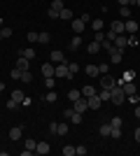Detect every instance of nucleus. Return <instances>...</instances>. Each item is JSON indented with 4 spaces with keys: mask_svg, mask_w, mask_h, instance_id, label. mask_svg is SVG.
Wrapping results in <instances>:
<instances>
[{
    "mask_svg": "<svg viewBox=\"0 0 140 156\" xmlns=\"http://www.w3.org/2000/svg\"><path fill=\"white\" fill-rule=\"evenodd\" d=\"M112 98H110V103H114V105H121L124 100H126V93H124V89H121V84H114L112 89Z\"/></svg>",
    "mask_w": 140,
    "mask_h": 156,
    "instance_id": "nucleus-1",
    "label": "nucleus"
},
{
    "mask_svg": "<svg viewBox=\"0 0 140 156\" xmlns=\"http://www.w3.org/2000/svg\"><path fill=\"white\" fill-rule=\"evenodd\" d=\"M54 77H70V72H68V61L56 63V68H54Z\"/></svg>",
    "mask_w": 140,
    "mask_h": 156,
    "instance_id": "nucleus-2",
    "label": "nucleus"
},
{
    "mask_svg": "<svg viewBox=\"0 0 140 156\" xmlns=\"http://www.w3.org/2000/svg\"><path fill=\"white\" fill-rule=\"evenodd\" d=\"M110 63H121V56H124V49H119V47H112L110 49Z\"/></svg>",
    "mask_w": 140,
    "mask_h": 156,
    "instance_id": "nucleus-3",
    "label": "nucleus"
},
{
    "mask_svg": "<svg viewBox=\"0 0 140 156\" xmlns=\"http://www.w3.org/2000/svg\"><path fill=\"white\" fill-rule=\"evenodd\" d=\"M73 110H75V112H87V110H89V100H87L84 96L77 98V100L73 103Z\"/></svg>",
    "mask_w": 140,
    "mask_h": 156,
    "instance_id": "nucleus-4",
    "label": "nucleus"
},
{
    "mask_svg": "<svg viewBox=\"0 0 140 156\" xmlns=\"http://www.w3.org/2000/svg\"><path fill=\"white\" fill-rule=\"evenodd\" d=\"M124 28H126V33L135 35V33H138V21H135V19H126V21H124Z\"/></svg>",
    "mask_w": 140,
    "mask_h": 156,
    "instance_id": "nucleus-5",
    "label": "nucleus"
},
{
    "mask_svg": "<svg viewBox=\"0 0 140 156\" xmlns=\"http://www.w3.org/2000/svg\"><path fill=\"white\" fill-rule=\"evenodd\" d=\"M70 26H73L75 35H82V30H84V26H87V23H84L82 19H73V21H70Z\"/></svg>",
    "mask_w": 140,
    "mask_h": 156,
    "instance_id": "nucleus-6",
    "label": "nucleus"
},
{
    "mask_svg": "<svg viewBox=\"0 0 140 156\" xmlns=\"http://www.w3.org/2000/svg\"><path fill=\"white\" fill-rule=\"evenodd\" d=\"M110 30L112 33H117V35H121V33H126V28H124V21H112V23H110Z\"/></svg>",
    "mask_w": 140,
    "mask_h": 156,
    "instance_id": "nucleus-7",
    "label": "nucleus"
},
{
    "mask_svg": "<svg viewBox=\"0 0 140 156\" xmlns=\"http://www.w3.org/2000/svg\"><path fill=\"white\" fill-rule=\"evenodd\" d=\"M114 84H117V82H114L110 75H100V86H103V89H112Z\"/></svg>",
    "mask_w": 140,
    "mask_h": 156,
    "instance_id": "nucleus-8",
    "label": "nucleus"
},
{
    "mask_svg": "<svg viewBox=\"0 0 140 156\" xmlns=\"http://www.w3.org/2000/svg\"><path fill=\"white\" fill-rule=\"evenodd\" d=\"M87 100H89V110H98L100 105H103V100L98 98V93H96V96H89Z\"/></svg>",
    "mask_w": 140,
    "mask_h": 156,
    "instance_id": "nucleus-9",
    "label": "nucleus"
},
{
    "mask_svg": "<svg viewBox=\"0 0 140 156\" xmlns=\"http://www.w3.org/2000/svg\"><path fill=\"white\" fill-rule=\"evenodd\" d=\"M16 68H19L21 72L31 70V61H28V58H23V56H19V58H16Z\"/></svg>",
    "mask_w": 140,
    "mask_h": 156,
    "instance_id": "nucleus-10",
    "label": "nucleus"
},
{
    "mask_svg": "<svg viewBox=\"0 0 140 156\" xmlns=\"http://www.w3.org/2000/svg\"><path fill=\"white\" fill-rule=\"evenodd\" d=\"M126 44H128V37L124 35V33L114 37V47H119V49H126Z\"/></svg>",
    "mask_w": 140,
    "mask_h": 156,
    "instance_id": "nucleus-11",
    "label": "nucleus"
},
{
    "mask_svg": "<svg viewBox=\"0 0 140 156\" xmlns=\"http://www.w3.org/2000/svg\"><path fill=\"white\" fill-rule=\"evenodd\" d=\"M49 56H52V63H63V61H66L63 51H59V49H54V51L49 54Z\"/></svg>",
    "mask_w": 140,
    "mask_h": 156,
    "instance_id": "nucleus-12",
    "label": "nucleus"
},
{
    "mask_svg": "<svg viewBox=\"0 0 140 156\" xmlns=\"http://www.w3.org/2000/svg\"><path fill=\"white\" fill-rule=\"evenodd\" d=\"M54 68H56L54 63H42V75L45 77H54Z\"/></svg>",
    "mask_w": 140,
    "mask_h": 156,
    "instance_id": "nucleus-13",
    "label": "nucleus"
},
{
    "mask_svg": "<svg viewBox=\"0 0 140 156\" xmlns=\"http://www.w3.org/2000/svg\"><path fill=\"white\" fill-rule=\"evenodd\" d=\"M21 126H14L12 130H9V140H12V142H16V140H21Z\"/></svg>",
    "mask_w": 140,
    "mask_h": 156,
    "instance_id": "nucleus-14",
    "label": "nucleus"
},
{
    "mask_svg": "<svg viewBox=\"0 0 140 156\" xmlns=\"http://www.w3.org/2000/svg\"><path fill=\"white\" fill-rule=\"evenodd\" d=\"M35 151H38V154H49V151H52V147H49V142H38V147H35Z\"/></svg>",
    "mask_w": 140,
    "mask_h": 156,
    "instance_id": "nucleus-15",
    "label": "nucleus"
},
{
    "mask_svg": "<svg viewBox=\"0 0 140 156\" xmlns=\"http://www.w3.org/2000/svg\"><path fill=\"white\" fill-rule=\"evenodd\" d=\"M38 42H40V44H49V42H52V35H49L47 30L38 33Z\"/></svg>",
    "mask_w": 140,
    "mask_h": 156,
    "instance_id": "nucleus-16",
    "label": "nucleus"
},
{
    "mask_svg": "<svg viewBox=\"0 0 140 156\" xmlns=\"http://www.w3.org/2000/svg\"><path fill=\"white\" fill-rule=\"evenodd\" d=\"M16 56H23V58L33 61V58H35V51H33V49H19V51H16Z\"/></svg>",
    "mask_w": 140,
    "mask_h": 156,
    "instance_id": "nucleus-17",
    "label": "nucleus"
},
{
    "mask_svg": "<svg viewBox=\"0 0 140 156\" xmlns=\"http://www.w3.org/2000/svg\"><path fill=\"white\" fill-rule=\"evenodd\" d=\"M121 89H124V93H126V96L135 93V84H133V82H124V84H121Z\"/></svg>",
    "mask_w": 140,
    "mask_h": 156,
    "instance_id": "nucleus-18",
    "label": "nucleus"
},
{
    "mask_svg": "<svg viewBox=\"0 0 140 156\" xmlns=\"http://www.w3.org/2000/svg\"><path fill=\"white\" fill-rule=\"evenodd\" d=\"M87 51H89V54H98V51H100V42L91 40V42H89V47H87Z\"/></svg>",
    "mask_w": 140,
    "mask_h": 156,
    "instance_id": "nucleus-19",
    "label": "nucleus"
},
{
    "mask_svg": "<svg viewBox=\"0 0 140 156\" xmlns=\"http://www.w3.org/2000/svg\"><path fill=\"white\" fill-rule=\"evenodd\" d=\"M23 98H26V93H23V91H14V93H12V100H14L16 105L23 103Z\"/></svg>",
    "mask_w": 140,
    "mask_h": 156,
    "instance_id": "nucleus-20",
    "label": "nucleus"
},
{
    "mask_svg": "<svg viewBox=\"0 0 140 156\" xmlns=\"http://www.w3.org/2000/svg\"><path fill=\"white\" fill-rule=\"evenodd\" d=\"M68 130H70L68 124H56V135H68Z\"/></svg>",
    "mask_w": 140,
    "mask_h": 156,
    "instance_id": "nucleus-21",
    "label": "nucleus"
},
{
    "mask_svg": "<svg viewBox=\"0 0 140 156\" xmlns=\"http://www.w3.org/2000/svg\"><path fill=\"white\" fill-rule=\"evenodd\" d=\"M68 72H70V77H73L75 72H80V63H75V61H68Z\"/></svg>",
    "mask_w": 140,
    "mask_h": 156,
    "instance_id": "nucleus-22",
    "label": "nucleus"
},
{
    "mask_svg": "<svg viewBox=\"0 0 140 156\" xmlns=\"http://www.w3.org/2000/svg\"><path fill=\"white\" fill-rule=\"evenodd\" d=\"M87 75H89V77H100L98 65H87Z\"/></svg>",
    "mask_w": 140,
    "mask_h": 156,
    "instance_id": "nucleus-23",
    "label": "nucleus"
},
{
    "mask_svg": "<svg viewBox=\"0 0 140 156\" xmlns=\"http://www.w3.org/2000/svg\"><path fill=\"white\" fill-rule=\"evenodd\" d=\"M119 16H121L124 21H126V19H131V7H128V5H124V7L119 9Z\"/></svg>",
    "mask_w": 140,
    "mask_h": 156,
    "instance_id": "nucleus-24",
    "label": "nucleus"
},
{
    "mask_svg": "<svg viewBox=\"0 0 140 156\" xmlns=\"http://www.w3.org/2000/svg\"><path fill=\"white\" fill-rule=\"evenodd\" d=\"M96 93H98V91H96V89H93V86H84V89H82V96H84V98H89V96H96Z\"/></svg>",
    "mask_w": 140,
    "mask_h": 156,
    "instance_id": "nucleus-25",
    "label": "nucleus"
},
{
    "mask_svg": "<svg viewBox=\"0 0 140 156\" xmlns=\"http://www.w3.org/2000/svg\"><path fill=\"white\" fill-rule=\"evenodd\" d=\"M110 130H112V126H110V124H103V126L98 128V133H100L103 137H110Z\"/></svg>",
    "mask_w": 140,
    "mask_h": 156,
    "instance_id": "nucleus-26",
    "label": "nucleus"
},
{
    "mask_svg": "<svg viewBox=\"0 0 140 156\" xmlns=\"http://www.w3.org/2000/svg\"><path fill=\"white\" fill-rule=\"evenodd\" d=\"M77 98H82V91H75V89H70V91H68V100H70V103H75Z\"/></svg>",
    "mask_w": 140,
    "mask_h": 156,
    "instance_id": "nucleus-27",
    "label": "nucleus"
},
{
    "mask_svg": "<svg viewBox=\"0 0 140 156\" xmlns=\"http://www.w3.org/2000/svg\"><path fill=\"white\" fill-rule=\"evenodd\" d=\"M59 19H68V21H70V19H73V12H70L68 7H63V9L59 12Z\"/></svg>",
    "mask_w": 140,
    "mask_h": 156,
    "instance_id": "nucleus-28",
    "label": "nucleus"
},
{
    "mask_svg": "<svg viewBox=\"0 0 140 156\" xmlns=\"http://www.w3.org/2000/svg\"><path fill=\"white\" fill-rule=\"evenodd\" d=\"M98 98L103 100V103H107V100L112 98V91H110V89H103V93H98Z\"/></svg>",
    "mask_w": 140,
    "mask_h": 156,
    "instance_id": "nucleus-29",
    "label": "nucleus"
},
{
    "mask_svg": "<svg viewBox=\"0 0 140 156\" xmlns=\"http://www.w3.org/2000/svg\"><path fill=\"white\" fill-rule=\"evenodd\" d=\"M80 47H82V37L77 35V37H73V40H70V49L75 51V49H80Z\"/></svg>",
    "mask_w": 140,
    "mask_h": 156,
    "instance_id": "nucleus-30",
    "label": "nucleus"
},
{
    "mask_svg": "<svg viewBox=\"0 0 140 156\" xmlns=\"http://www.w3.org/2000/svg\"><path fill=\"white\" fill-rule=\"evenodd\" d=\"M133 79H135V70H126L124 77H121V82H133Z\"/></svg>",
    "mask_w": 140,
    "mask_h": 156,
    "instance_id": "nucleus-31",
    "label": "nucleus"
},
{
    "mask_svg": "<svg viewBox=\"0 0 140 156\" xmlns=\"http://www.w3.org/2000/svg\"><path fill=\"white\" fill-rule=\"evenodd\" d=\"M23 147H26V149H31V151H35V147H38V142H35L33 137H28L26 142H23Z\"/></svg>",
    "mask_w": 140,
    "mask_h": 156,
    "instance_id": "nucleus-32",
    "label": "nucleus"
},
{
    "mask_svg": "<svg viewBox=\"0 0 140 156\" xmlns=\"http://www.w3.org/2000/svg\"><path fill=\"white\" fill-rule=\"evenodd\" d=\"M91 28H93V33H96V30H103V19H93L91 21Z\"/></svg>",
    "mask_w": 140,
    "mask_h": 156,
    "instance_id": "nucleus-33",
    "label": "nucleus"
},
{
    "mask_svg": "<svg viewBox=\"0 0 140 156\" xmlns=\"http://www.w3.org/2000/svg\"><path fill=\"white\" fill-rule=\"evenodd\" d=\"M110 126H112V128H121V126H124V121H121L119 117H112V119H110Z\"/></svg>",
    "mask_w": 140,
    "mask_h": 156,
    "instance_id": "nucleus-34",
    "label": "nucleus"
},
{
    "mask_svg": "<svg viewBox=\"0 0 140 156\" xmlns=\"http://www.w3.org/2000/svg\"><path fill=\"white\" fill-rule=\"evenodd\" d=\"M21 82H26V84H31V82H33V75H31V70L21 72Z\"/></svg>",
    "mask_w": 140,
    "mask_h": 156,
    "instance_id": "nucleus-35",
    "label": "nucleus"
},
{
    "mask_svg": "<svg viewBox=\"0 0 140 156\" xmlns=\"http://www.w3.org/2000/svg\"><path fill=\"white\" fill-rule=\"evenodd\" d=\"M9 35H12V28H7V26H2V28H0V40L9 37Z\"/></svg>",
    "mask_w": 140,
    "mask_h": 156,
    "instance_id": "nucleus-36",
    "label": "nucleus"
},
{
    "mask_svg": "<svg viewBox=\"0 0 140 156\" xmlns=\"http://www.w3.org/2000/svg\"><path fill=\"white\" fill-rule=\"evenodd\" d=\"M63 0H52V9H56V12H61V9H63Z\"/></svg>",
    "mask_w": 140,
    "mask_h": 156,
    "instance_id": "nucleus-37",
    "label": "nucleus"
},
{
    "mask_svg": "<svg viewBox=\"0 0 140 156\" xmlns=\"http://www.w3.org/2000/svg\"><path fill=\"white\" fill-rule=\"evenodd\" d=\"M93 40H96V42H105V33H103V30H96V33H93Z\"/></svg>",
    "mask_w": 140,
    "mask_h": 156,
    "instance_id": "nucleus-38",
    "label": "nucleus"
},
{
    "mask_svg": "<svg viewBox=\"0 0 140 156\" xmlns=\"http://www.w3.org/2000/svg\"><path fill=\"white\" fill-rule=\"evenodd\" d=\"M45 100H47V103H56V93H54V89H49V93L45 96Z\"/></svg>",
    "mask_w": 140,
    "mask_h": 156,
    "instance_id": "nucleus-39",
    "label": "nucleus"
},
{
    "mask_svg": "<svg viewBox=\"0 0 140 156\" xmlns=\"http://www.w3.org/2000/svg\"><path fill=\"white\" fill-rule=\"evenodd\" d=\"M26 40L31 42V44H33V42H38V33H35V30H31V33L26 35Z\"/></svg>",
    "mask_w": 140,
    "mask_h": 156,
    "instance_id": "nucleus-40",
    "label": "nucleus"
},
{
    "mask_svg": "<svg viewBox=\"0 0 140 156\" xmlns=\"http://www.w3.org/2000/svg\"><path fill=\"white\" fill-rule=\"evenodd\" d=\"M110 137L119 140V137H121V128H112V130H110Z\"/></svg>",
    "mask_w": 140,
    "mask_h": 156,
    "instance_id": "nucleus-41",
    "label": "nucleus"
},
{
    "mask_svg": "<svg viewBox=\"0 0 140 156\" xmlns=\"http://www.w3.org/2000/svg\"><path fill=\"white\" fill-rule=\"evenodd\" d=\"M87 147H84V144H80V147H75V154H80V156H84V154H87Z\"/></svg>",
    "mask_w": 140,
    "mask_h": 156,
    "instance_id": "nucleus-42",
    "label": "nucleus"
},
{
    "mask_svg": "<svg viewBox=\"0 0 140 156\" xmlns=\"http://www.w3.org/2000/svg\"><path fill=\"white\" fill-rule=\"evenodd\" d=\"M54 84H56L54 77H45V86H47V89H54Z\"/></svg>",
    "mask_w": 140,
    "mask_h": 156,
    "instance_id": "nucleus-43",
    "label": "nucleus"
},
{
    "mask_svg": "<svg viewBox=\"0 0 140 156\" xmlns=\"http://www.w3.org/2000/svg\"><path fill=\"white\" fill-rule=\"evenodd\" d=\"M63 156H75V147H63Z\"/></svg>",
    "mask_w": 140,
    "mask_h": 156,
    "instance_id": "nucleus-44",
    "label": "nucleus"
},
{
    "mask_svg": "<svg viewBox=\"0 0 140 156\" xmlns=\"http://www.w3.org/2000/svg\"><path fill=\"white\" fill-rule=\"evenodd\" d=\"M107 68H110L107 63H100L98 65V72H100V75H107Z\"/></svg>",
    "mask_w": 140,
    "mask_h": 156,
    "instance_id": "nucleus-45",
    "label": "nucleus"
},
{
    "mask_svg": "<svg viewBox=\"0 0 140 156\" xmlns=\"http://www.w3.org/2000/svg\"><path fill=\"white\" fill-rule=\"evenodd\" d=\"M12 79H21V70L14 65V70H12Z\"/></svg>",
    "mask_w": 140,
    "mask_h": 156,
    "instance_id": "nucleus-46",
    "label": "nucleus"
},
{
    "mask_svg": "<svg viewBox=\"0 0 140 156\" xmlns=\"http://www.w3.org/2000/svg\"><path fill=\"white\" fill-rule=\"evenodd\" d=\"M128 100H131V103H135V105H138V103H140V96H138V93H131V96H128Z\"/></svg>",
    "mask_w": 140,
    "mask_h": 156,
    "instance_id": "nucleus-47",
    "label": "nucleus"
},
{
    "mask_svg": "<svg viewBox=\"0 0 140 156\" xmlns=\"http://www.w3.org/2000/svg\"><path fill=\"white\" fill-rule=\"evenodd\" d=\"M16 107H19V105H16L12 98H9V100H7V110H16Z\"/></svg>",
    "mask_w": 140,
    "mask_h": 156,
    "instance_id": "nucleus-48",
    "label": "nucleus"
},
{
    "mask_svg": "<svg viewBox=\"0 0 140 156\" xmlns=\"http://www.w3.org/2000/svg\"><path fill=\"white\" fill-rule=\"evenodd\" d=\"M49 19H59V12H56V9H52V7H49Z\"/></svg>",
    "mask_w": 140,
    "mask_h": 156,
    "instance_id": "nucleus-49",
    "label": "nucleus"
},
{
    "mask_svg": "<svg viewBox=\"0 0 140 156\" xmlns=\"http://www.w3.org/2000/svg\"><path fill=\"white\" fill-rule=\"evenodd\" d=\"M114 37H117V33H112V30H107V35H105V40H112V42H114Z\"/></svg>",
    "mask_w": 140,
    "mask_h": 156,
    "instance_id": "nucleus-50",
    "label": "nucleus"
},
{
    "mask_svg": "<svg viewBox=\"0 0 140 156\" xmlns=\"http://www.w3.org/2000/svg\"><path fill=\"white\" fill-rule=\"evenodd\" d=\"M117 2H119L121 7H124V5H128V7H131V2H133V0H117Z\"/></svg>",
    "mask_w": 140,
    "mask_h": 156,
    "instance_id": "nucleus-51",
    "label": "nucleus"
},
{
    "mask_svg": "<svg viewBox=\"0 0 140 156\" xmlns=\"http://www.w3.org/2000/svg\"><path fill=\"white\" fill-rule=\"evenodd\" d=\"M135 142L140 144V128H135Z\"/></svg>",
    "mask_w": 140,
    "mask_h": 156,
    "instance_id": "nucleus-52",
    "label": "nucleus"
},
{
    "mask_svg": "<svg viewBox=\"0 0 140 156\" xmlns=\"http://www.w3.org/2000/svg\"><path fill=\"white\" fill-rule=\"evenodd\" d=\"M133 114H135V119H140V105H138V107L133 110Z\"/></svg>",
    "mask_w": 140,
    "mask_h": 156,
    "instance_id": "nucleus-53",
    "label": "nucleus"
},
{
    "mask_svg": "<svg viewBox=\"0 0 140 156\" xmlns=\"http://www.w3.org/2000/svg\"><path fill=\"white\" fill-rule=\"evenodd\" d=\"M0 91H5V82H0Z\"/></svg>",
    "mask_w": 140,
    "mask_h": 156,
    "instance_id": "nucleus-54",
    "label": "nucleus"
},
{
    "mask_svg": "<svg viewBox=\"0 0 140 156\" xmlns=\"http://www.w3.org/2000/svg\"><path fill=\"white\" fill-rule=\"evenodd\" d=\"M0 156H7V151H2V149H0Z\"/></svg>",
    "mask_w": 140,
    "mask_h": 156,
    "instance_id": "nucleus-55",
    "label": "nucleus"
},
{
    "mask_svg": "<svg viewBox=\"0 0 140 156\" xmlns=\"http://www.w3.org/2000/svg\"><path fill=\"white\" fill-rule=\"evenodd\" d=\"M133 2H135V5H138V7H140V0H133Z\"/></svg>",
    "mask_w": 140,
    "mask_h": 156,
    "instance_id": "nucleus-56",
    "label": "nucleus"
},
{
    "mask_svg": "<svg viewBox=\"0 0 140 156\" xmlns=\"http://www.w3.org/2000/svg\"><path fill=\"white\" fill-rule=\"evenodd\" d=\"M0 28H2V19H0Z\"/></svg>",
    "mask_w": 140,
    "mask_h": 156,
    "instance_id": "nucleus-57",
    "label": "nucleus"
}]
</instances>
